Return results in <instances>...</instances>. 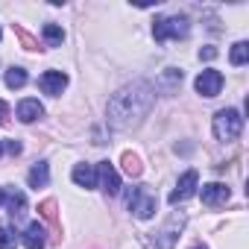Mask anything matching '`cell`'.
I'll use <instances>...</instances> for the list:
<instances>
[{"instance_id":"6da1fadb","label":"cell","mask_w":249,"mask_h":249,"mask_svg":"<svg viewBox=\"0 0 249 249\" xmlns=\"http://www.w3.org/2000/svg\"><path fill=\"white\" fill-rule=\"evenodd\" d=\"M156 103V88L144 79L123 85L111 100H108V123L114 129H132L150 114Z\"/></svg>"},{"instance_id":"7a4b0ae2","label":"cell","mask_w":249,"mask_h":249,"mask_svg":"<svg viewBox=\"0 0 249 249\" xmlns=\"http://www.w3.org/2000/svg\"><path fill=\"white\" fill-rule=\"evenodd\" d=\"M240 129H243L240 111H234V108H220V111L214 114V135H217V141H234V138L240 135Z\"/></svg>"},{"instance_id":"3957f363","label":"cell","mask_w":249,"mask_h":249,"mask_svg":"<svg viewBox=\"0 0 249 249\" xmlns=\"http://www.w3.org/2000/svg\"><path fill=\"white\" fill-rule=\"evenodd\" d=\"M191 33V24L185 15H173V18H156L153 36L156 41H167V38H185Z\"/></svg>"},{"instance_id":"277c9868","label":"cell","mask_w":249,"mask_h":249,"mask_svg":"<svg viewBox=\"0 0 249 249\" xmlns=\"http://www.w3.org/2000/svg\"><path fill=\"white\" fill-rule=\"evenodd\" d=\"M126 205H129L141 220H150V217L156 214V208H159V199L153 196V191H150L147 185H138V188H132V191H129Z\"/></svg>"},{"instance_id":"5b68a950","label":"cell","mask_w":249,"mask_h":249,"mask_svg":"<svg viewBox=\"0 0 249 249\" xmlns=\"http://www.w3.org/2000/svg\"><path fill=\"white\" fill-rule=\"evenodd\" d=\"M194 88H196L202 97H217V94H220V88H223V73H220V71H214V68H208V71H202V73L196 76Z\"/></svg>"},{"instance_id":"8992f818","label":"cell","mask_w":249,"mask_h":249,"mask_svg":"<svg viewBox=\"0 0 249 249\" xmlns=\"http://www.w3.org/2000/svg\"><path fill=\"white\" fill-rule=\"evenodd\" d=\"M97 182H100V188H103L108 196H117V191H120V176H117V170H114L111 161H100V164H97Z\"/></svg>"},{"instance_id":"52a82bcc","label":"cell","mask_w":249,"mask_h":249,"mask_svg":"<svg viewBox=\"0 0 249 249\" xmlns=\"http://www.w3.org/2000/svg\"><path fill=\"white\" fill-rule=\"evenodd\" d=\"M196 182H199V173L196 170H188L179 182H176V188L170 191V205H179V202H185L194 191H196Z\"/></svg>"},{"instance_id":"ba28073f","label":"cell","mask_w":249,"mask_h":249,"mask_svg":"<svg viewBox=\"0 0 249 249\" xmlns=\"http://www.w3.org/2000/svg\"><path fill=\"white\" fill-rule=\"evenodd\" d=\"M38 85H41L44 94L59 97V94L65 91V85H68V73H62V71H44V73L38 76Z\"/></svg>"},{"instance_id":"9c48e42d","label":"cell","mask_w":249,"mask_h":249,"mask_svg":"<svg viewBox=\"0 0 249 249\" xmlns=\"http://www.w3.org/2000/svg\"><path fill=\"white\" fill-rule=\"evenodd\" d=\"M199 196H202V202L208 208H217V205H226L229 202V188L220 185V182H211V185H202Z\"/></svg>"},{"instance_id":"30bf717a","label":"cell","mask_w":249,"mask_h":249,"mask_svg":"<svg viewBox=\"0 0 249 249\" xmlns=\"http://www.w3.org/2000/svg\"><path fill=\"white\" fill-rule=\"evenodd\" d=\"M185 226V214H173L170 220H167V226L161 229V249H170L173 246V240H176V234H179V229Z\"/></svg>"},{"instance_id":"8fae6325","label":"cell","mask_w":249,"mask_h":249,"mask_svg":"<svg viewBox=\"0 0 249 249\" xmlns=\"http://www.w3.org/2000/svg\"><path fill=\"white\" fill-rule=\"evenodd\" d=\"M44 114V106L38 103V100H21L18 103V117L24 120V123H33V120H38Z\"/></svg>"},{"instance_id":"7c38bea8","label":"cell","mask_w":249,"mask_h":249,"mask_svg":"<svg viewBox=\"0 0 249 249\" xmlns=\"http://www.w3.org/2000/svg\"><path fill=\"white\" fill-rule=\"evenodd\" d=\"M71 176H73V182L79 188H97V170L91 164H76Z\"/></svg>"},{"instance_id":"4fadbf2b","label":"cell","mask_w":249,"mask_h":249,"mask_svg":"<svg viewBox=\"0 0 249 249\" xmlns=\"http://www.w3.org/2000/svg\"><path fill=\"white\" fill-rule=\"evenodd\" d=\"M44 226L41 223H30L27 231H24V246L27 249H44Z\"/></svg>"},{"instance_id":"5bb4252c","label":"cell","mask_w":249,"mask_h":249,"mask_svg":"<svg viewBox=\"0 0 249 249\" xmlns=\"http://www.w3.org/2000/svg\"><path fill=\"white\" fill-rule=\"evenodd\" d=\"M27 182H30V188H44V185L50 182V167H47L44 161H38V164H36V167L30 170Z\"/></svg>"},{"instance_id":"9a60e30c","label":"cell","mask_w":249,"mask_h":249,"mask_svg":"<svg viewBox=\"0 0 249 249\" xmlns=\"http://www.w3.org/2000/svg\"><path fill=\"white\" fill-rule=\"evenodd\" d=\"M24 211H27V196H24L21 191H15V194L9 196V217L18 223V220L24 217Z\"/></svg>"},{"instance_id":"2e32d148","label":"cell","mask_w":249,"mask_h":249,"mask_svg":"<svg viewBox=\"0 0 249 249\" xmlns=\"http://www.w3.org/2000/svg\"><path fill=\"white\" fill-rule=\"evenodd\" d=\"M44 38H47V47H62L65 33H62L59 24H44Z\"/></svg>"},{"instance_id":"e0dca14e","label":"cell","mask_w":249,"mask_h":249,"mask_svg":"<svg viewBox=\"0 0 249 249\" xmlns=\"http://www.w3.org/2000/svg\"><path fill=\"white\" fill-rule=\"evenodd\" d=\"M27 85V71L24 68H9L6 71V88H24Z\"/></svg>"},{"instance_id":"ac0fdd59","label":"cell","mask_w":249,"mask_h":249,"mask_svg":"<svg viewBox=\"0 0 249 249\" xmlns=\"http://www.w3.org/2000/svg\"><path fill=\"white\" fill-rule=\"evenodd\" d=\"M229 59H231V65H234V68L246 65V59H249V44H246V41H237V44L231 47V56H229Z\"/></svg>"},{"instance_id":"d6986e66","label":"cell","mask_w":249,"mask_h":249,"mask_svg":"<svg viewBox=\"0 0 249 249\" xmlns=\"http://www.w3.org/2000/svg\"><path fill=\"white\" fill-rule=\"evenodd\" d=\"M123 170H126L129 176H141V161H138V156H132V153H123Z\"/></svg>"},{"instance_id":"ffe728a7","label":"cell","mask_w":249,"mask_h":249,"mask_svg":"<svg viewBox=\"0 0 249 249\" xmlns=\"http://www.w3.org/2000/svg\"><path fill=\"white\" fill-rule=\"evenodd\" d=\"M38 211H41V217H47L50 223H56V202H53V199H44V202L38 205Z\"/></svg>"},{"instance_id":"44dd1931","label":"cell","mask_w":249,"mask_h":249,"mask_svg":"<svg viewBox=\"0 0 249 249\" xmlns=\"http://www.w3.org/2000/svg\"><path fill=\"white\" fill-rule=\"evenodd\" d=\"M12 246H15V234L0 226V249H12Z\"/></svg>"},{"instance_id":"7402d4cb","label":"cell","mask_w":249,"mask_h":249,"mask_svg":"<svg viewBox=\"0 0 249 249\" xmlns=\"http://www.w3.org/2000/svg\"><path fill=\"white\" fill-rule=\"evenodd\" d=\"M199 59L211 62V59H217V50H214V47H202V50H199Z\"/></svg>"},{"instance_id":"603a6c76","label":"cell","mask_w":249,"mask_h":249,"mask_svg":"<svg viewBox=\"0 0 249 249\" xmlns=\"http://www.w3.org/2000/svg\"><path fill=\"white\" fill-rule=\"evenodd\" d=\"M6 117H9V103L0 100V123H6Z\"/></svg>"},{"instance_id":"cb8c5ba5","label":"cell","mask_w":249,"mask_h":249,"mask_svg":"<svg viewBox=\"0 0 249 249\" xmlns=\"http://www.w3.org/2000/svg\"><path fill=\"white\" fill-rule=\"evenodd\" d=\"M6 150H9L12 156H18V153H21L24 147H21V141H9V144H6Z\"/></svg>"},{"instance_id":"d4e9b609","label":"cell","mask_w":249,"mask_h":249,"mask_svg":"<svg viewBox=\"0 0 249 249\" xmlns=\"http://www.w3.org/2000/svg\"><path fill=\"white\" fill-rule=\"evenodd\" d=\"M0 202H3V191H0Z\"/></svg>"},{"instance_id":"484cf974","label":"cell","mask_w":249,"mask_h":249,"mask_svg":"<svg viewBox=\"0 0 249 249\" xmlns=\"http://www.w3.org/2000/svg\"><path fill=\"white\" fill-rule=\"evenodd\" d=\"M0 153H3V141H0Z\"/></svg>"},{"instance_id":"4316f807","label":"cell","mask_w":249,"mask_h":249,"mask_svg":"<svg viewBox=\"0 0 249 249\" xmlns=\"http://www.w3.org/2000/svg\"><path fill=\"white\" fill-rule=\"evenodd\" d=\"M194 249H205V246H194Z\"/></svg>"},{"instance_id":"83f0119b","label":"cell","mask_w":249,"mask_h":249,"mask_svg":"<svg viewBox=\"0 0 249 249\" xmlns=\"http://www.w3.org/2000/svg\"><path fill=\"white\" fill-rule=\"evenodd\" d=\"M0 38H3V33H0Z\"/></svg>"}]
</instances>
